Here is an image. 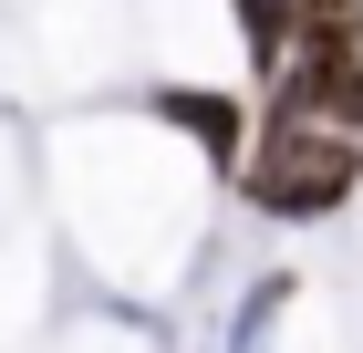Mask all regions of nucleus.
I'll return each instance as SVG.
<instances>
[{
    "label": "nucleus",
    "instance_id": "obj_1",
    "mask_svg": "<svg viewBox=\"0 0 363 353\" xmlns=\"http://www.w3.org/2000/svg\"><path fill=\"white\" fill-rule=\"evenodd\" d=\"M353 177H363V156L333 136V125H280L270 146H259V166H250V197L270 218H322V208H342L353 197Z\"/></svg>",
    "mask_w": 363,
    "mask_h": 353
},
{
    "label": "nucleus",
    "instance_id": "obj_3",
    "mask_svg": "<svg viewBox=\"0 0 363 353\" xmlns=\"http://www.w3.org/2000/svg\"><path fill=\"white\" fill-rule=\"evenodd\" d=\"M239 21H250V53L270 63L280 53V0H239Z\"/></svg>",
    "mask_w": 363,
    "mask_h": 353
},
{
    "label": "nucleus",
    "instance_id": "obj_2",
    "mask_svg": "<svg viewBox=\"0 0 363 353\" xmlns=\"http://www.w3.org/2000/svg\"><path fill=\"white\" fill-rule=\"evenodd\" d=\"M156 114H167V125H187L208 156H228V146H239V104H228V94H156Z\"/></svg>",
    "mask_w": 363,
    "mask_h": 353
}]
</instances>
